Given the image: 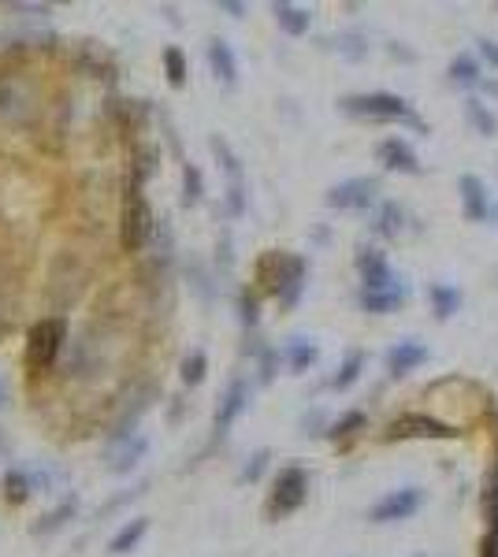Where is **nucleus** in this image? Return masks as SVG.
<instances>
[{"instance_id": "nucleus-26", "label": "nucleus", "mask_w": 498, "mask_h": 557, "mask_svg": "<svg viewBox=\"0 0 498 557\" xmlns=\"http://www.w3.org/2000/svg\"><path fill=\"white\" fill-rule=\"evenodd\" d=\"M287 361H290V368H294V372H305V368L316 361V346L309 342V338H290Z\"/></svg>"}, {"instance_id": "nucleus-14", "label": "nucleus", "mask_w": 498, "mask_h": 557, "mask_svg": "<svg viewBox=\"0 0 498 557\" xmlns=\"http://www.w3.org/2000/svg\"><path fill=\"white\" fill-rule=\"evenodd\" d=\"M424 361H428V346H420V342H398V346L387 353V372H391V376H406V372H413V368Z\"/></svg>"}, {"instance_id": "nucleus-16", "label": "nucleus", "mask_w": 498, "mask_h": 557, "mask_svg": "<svg viewBox=\"0 0 498 557\" xmlns=\"http://www.w3.org/2000/svg\"><path fill=\"white\" fill-rule=\"evenodd\" d=\"M145 446H149V442H145L142 435H138V439L112 442V450H108V472H131V468L142 461Z\"/></svg>"}, {"instance_id": "nucleus-1", "label": "nucleus", "mask_w": 498, "mask_h": 557, "mask_svg": "<svg viewBox=\"0 0 498 557\" xmlns=\"http://www.w3.org/2000/svg\"><path fill=\"white\" fill-rule=\"evenodd\" d=\"M67 350V320L64 316H41L34 320L27 331V376L30 379H45L56 372V364Z\"/></svg>"}, {"instance_id": "nucleus-29", "label": "nucleus", "mask_w": 498, "mask_h": 557, "mask_svg": "<svg viewBox=\"0 0 498 557\" xmlns=\"http://www.w3.org/2000/svg\"><path fill=\"white\" fill-rule=\"evenodd\" d=\"M205 372H209V357L205 353H190L183 361V383L186 387H197L201 379H205Z\"/></svg>"}, {"instance_id": "nucleus-31", "label": "nucleus", "mask_w": 498, "mask_h": 557, "mask_svg": "<svg viewBox=\"0 0 498 557\" xmlns=\"http://www.w3.org/2000/svg\"><path fill=\"white\" fill-rule=\"evenodd\" d=\"M469 119L476 123V130H480V134H495V130H498L495 116H491V112H484V104H480V101H469Z\"/></svg>"}, {"instance_id": "nucleus-27", "label": "nucleus", "mask_w": 498, "mask_h": 557, "mask_svg": "<svg viewBox=\"0 0 498 557\" xmlns=\"http://www.w3.org/2000/svg\"><path fill=\"white\" fill-rule=\"evenodd\" d=\"M205 194V182H201V171L194 164H183V205L194 208Z\"/></svg>"}, {"instance_id": "nucleus-5", "label": "nucleus", "mask_w": 498, "mask_h": 557, "mask_svg": "<svg viewBox=\"0 0 498 557\" xmlns=\"http://www.w3.org/2000/svg\"><path fill=\"white\" fill-rule=\"evenodd\" d=\"M212 153L220 156L223 171H227V208H231V216H242V212H246V186H242V164H238V156L231 153V145L223 142L220 134H212Z\"/></svg>"}, {"instance_id": "nucleus-6", "label": "nucleus", "mask_w": 498, "mask_h": 557, "mask_svg": "<svg viewBox=\"0 0 498 557\" xmlns=\"http://www.w3.org/2000/svg\"><path fill=\"white\" fill-rule=\"evenodd\" d=\"M387 435H391V439H454L458 431L450 428V424H443V420L409 413V416H398Z\"/></svg>"}, {"instance_id": "nucleus-36", "label": "nucleus", "mask_w": 498, "mask_h": 557, "mask_svg": "<svg viewBox=\"0 0 498 557\" xmlns=\"http://www.w3.org/2000/svg\"><path fill=\"white\" fill-rule=\"evenodd\" d=\"M4 8L15 12V15H53L49 4H4Z\"/></svg>"}, {"instance_id": "nucleus-21", "label": "nucleus", "mask_w": 498, "mask_h": 557, "mask_svg": "<svg viewBox=\"0 0 498 557\" xmlns=\"http://www.w3.org/2000/svg\"><path fill=\"white\" fill-rule=\"evenodd\" d=\"M145 532H149V517H134L127 520L116 535H112V543H108V554H131L134 546L142 543Z\"/></svg>"}, {"instance_id": "nucleus-8", "label": "nucleus", "mask_w": 498, "mask_h": 557, "mask_svg": "<svg viewBox=\"0 0 498 557\" xmlns=\"http://www.w3.org/2000/svg\"><path fill=\"white\" fill-rule=\"evenodd\" d=\"M357 268H361V279H365L368 294H376V290H398V283H394V275H391V268H387V260H383L380 249H361Z\"/></svg>"}, {"instance_id": "nucleus-24", "label": "nucleus", "mask_w": 498, "mask_h": 557, "mask_svg": "<svg viewBox=\"0 0 498 557\" xmlns=\"http://www.w3.org/2000/svg\"><path fill=\"white\" fill-rule=\"evenodd\" d=\"M406 301V290L398 286V290H376V294H368V290H361V309L368 312H387L394 309V305H402Z\"/></svg>"}, {"instance_id": "nucleus-4", "label": "nucleus", "mask_w": 498, "mask_h": 557, "mask_svg": "<svg viewBox=\"0 0 498 557\" xmlns=\"http://www.w3.org/2000/svg\"><path fill=\"white\" fill-rule=\"evenodd\" d=\"M342 108L354 112V116H368V119L409 116V101L406 97H394V93H357V97H346Z\"/></svg>"}, {"instance_id": "nucleus-40", "label": "nucleus", "mask_w": 498, "mask_h": 557, "mask_svg": "<svg viewBox=\"0 0 498 557\" xmlns=\"http://www.w3.org/2000/svg\"><path fill=\"white\" fill-rule=\"evenodd\" d=\"M4 405H8V387L0 383V409H4Z\"/></svg>"}, {"instance_id": "nucleus-3", "label": "nucleus", "mask_w": 498, "mask_h": 557, "mask_svg": "<svg viewBox=\"0 0 498 557\" xmlns=\"http://www.w3.org/2000/svg\"><path fill=\"white\" fill-rule=\"evenodd\" d=\"M305 494H309V476H305L302 468H283L276 480V491L268 498V513L272 517H287V513L302 506Z\"/></svg>"}, {"instance_id": "nucleus-2", "label": "nucleus", "mask_w": 498, "mask_h": 557, "mask_svg": "<svg viewBox=\"0 0 498 557\" xmlns=\"http://www.w3.org/2000/svg\"><path fill=\"white\" fill-rule=\"evenodd\" d=\"M149 238H153V208L145 201L142 186L127 182L123 208H119V246H123V253H142Z\"/></svg>"}, {"instance_id": "nucleus-30", "label": "nucleus", "mask_w": 498, "mask_h": 557, "mask_svg": "<svg viewBox=\"0 0 498 557\" xmlns=\"http://www.w3.org/2000/svg\"><path fill=\"white\" fill-rule=\"evenodd\" d=\"M450 78L461 82V86H472V82H480V67L472 64L469 56H458V60L450 64Z\"/></svg>"}, {"instance_id": "nucleus-34", "label": "nucleus", "mask_w": 498, "mask_h": 557, "mask_svg": "<svg viewBox=\"0 0 498 557\" xmlns=\"http://www.w3.org/2000/svg\"><path fill=\"white\" fill-rule=\"evenodd\" d=\"M268 457H272L268 450H257V454H253V461L246 465V472H242V483H257V480H261V472L268 468Z\"/></svg>"}, {"instance_id": "nucleus-22", "label": "nucleus", "mask_w": 498, "mask_h": 557, "mask_svg": "<svg viewBox=\"0 0 498 557\" xmlns=\"http://www.w3.org/2000/svg\"><path fill=\"white\" fill-rule=\"evenodd\" d=\"M487 520H491V528H487V539H484V557H498V465L491 472V483H487Z\"/></svg>"}, {"instance_id": "nucleus-39", "label": "nucleus", "mask_w": 498, "mask_h": 557, "mask_svg": "<svg viewBox=\"0 0 498 557\" xmlns=\"http://www.w3.org/2000/svg\"><path fill=\"white\" fill-rule=\"evenodd\" d=\"M480 49H484L487 64H495V67H498V41H484V45H480Z\"/></svg>"}, {"instance_id": "nucleus-17", "label": "nucleus", "mask_w": 498, "mask_h": 557, "mask_svg": "<svg viewBox=\"0 0 498 557\" xmlns=\"http://www.w3.org/2000/svg\"><path fill=\"white\" fill-rule=\"evenodd\" d=\"M0 494H4V502L8 506H27L30 494H34V480H30V472H23V468H8L4 472V480H0Z\"/></svg>"}, {"instance_id": "nucleus-25", "label": "nucleus", "mask_w": 498, "mask_h": 557, "mask_svg": "<svg viewBox=\"0 0 498 557\" xmlns=\"http://www.w3.org/2000/svg\"><path fill=\"white\" fill-rule=\"evenodd\" d=\"M432 305H435V316H439V320H446V316H454V312H458L461 294L454 290V286L435 283L432 286Z\"/></svg>"}, {"instance_id": "nucleus-15", "label": "nucleus", "mask_w": 498, "mask_h": 557, "mask_svg": "<svg viewBox=\"0 0 498 557\" xmlns=\"http://www.w3.org/2000/svg\"><path fill=\"white\" fill-rule=\"evenodd\" d=\"M209 67H212V75L220 78L223 86H235V82H238L235 52H231V45H227L223 38H212L209 41Z\"/></svg>"}, {"instance_id": "nucleus-28", "label": "nucleus", "mask_w": 498, "mask_h": 557, "mask_svg": "<svg viewBox=\"0 0 498 557\" xmlns=\"http://www.w3.org/2000/svg\"><path fill=\"white\" fill-rule=\"evenodd\" d=\"M361 368H365V353H350V357H346V364L339 368V376L331 379V387H335V390H346L357 376H361Z\"/></svg>"}, {"instance_id": "nucleus-38", "label": "nucleus", "mask_w": 498, "mask_h": 557, "mask_svg": "<svg viewBox=\"0 0 498 557\" xmlns=\"http://www.w3.org/2000/svg\"><path fill=\"white\" fill-rule=\"evenodd\" d=\"M220 8H223L227 15H235V19H242V15H246V4H235V0H223Z\"/></svg>"}, {"instance_id": "nucleus-9", "label": "nucleus", "mask_w": 498, "mask_h": 557, "mask_svg": "<svg viewBox=\"0 0 498 557\" xmlns=\"http://www.w3.org/2000/svg\"><path fill=\"white\" fill-rule=\"evenodd\" d=\"M376 190H380V182L376 179H350L331 190L328 205L331 208H368L372 205V197H376Z\"/></svg>"}, {"instance_id": "nucleus-13", "label": "nucleus", "mask_w": 498, "mask_h": 557, "mask_svg": "<svg viewBox=\"0 0 498 557\" xmlns=\"http://www.w3.org/2000/svg\"><path fill=\"white\" fill-rule=\"evenodd\" d=\"M380 164L391 171H406V175H417L420 171L417 153H413L406 142H398V138H387V142L380 145Z\"/></svg>"}, {"instance_id": "nucleus-19", "label": "nucleus", "mask_w": 498, "mask_h": 557, "mask_svg": "<svg viewBox=\"0 0 498 557\" xmlns=\"http://www.w3.org/2000/svg\"><path fill=\"white\" fill-rule=\"evenodd\" d=\"M461 197H465V216L472 223L487 220V194H484V182L476 179V175H461Z\"/></svg>"}, {"instance_id": "nucleus-7", "label": "nucleus", "mask_w": 498, "mask_h": 557, "mask_svg": "<svg viewBox=\"0 0 498 557\" xmlns=\"http://www.w3.org/2000/svg\"><path fill=\"white\" fill-rule=\"evenodd\" d=\"M417 506H420V491H417V487H402V491L387 494V498H383L380 506L372 509L368 517L376 520V524H394V520L413 517V513H417Z\"/></svg>"}, {"instance_id": "nucleus-11", "label": "nucleus", "mask_w": 498, "mask_h": 557, "mask_svg": "<svg viewBox=\"0 0 498 557\" xmlns=\"http://www.w3.org/2000/svg\"><path fill=\"white\" fill-rule=\"evenodd\" d=\"M75 71L93 75V78H112L116 75V64H112V56L101 52L97 41H86V45H79V52H75Z\"/></svg>"}, {"instance_id": "nucleus-35", "label": "nucleus", "mask_w": 498, "mask_h": 557, "mask_svg": "<svg viewBox=\"0 0 498 557\" xmlns=\"http://www.w3.org/2000/svg\"><path fill=\"white\" fill-rule=\"evenodd\" d=\"M238 305H242V324L246 327L257 324V298H253L249 290H242V301H238Z\"/></svg>"}, {"instance_id": "nucleus-18", "label": "nucleus", "mask_w": 498, "mask_h": 557, "mask_svg": "<svg viewBox=\"0 0 498 557\" xmlns=\"http://www.w3.org/2000/svg\"><path fill=\"white\" fill-rule=\"evenodd\" d=\"M75 513H79V502H75V494H67L60 506L49 509L45 517L30 524V535H53V532H60V528H64V524L75 517Z\"/></svg>"}, {"instance_id": "nucleus-12", "label": "nucleus", "mask_w": 498, "mask_h": 557, "mask_svg": "<svg viewBox=\"0 0 498 557\" xmlns=\"http://www.w3.org/2000/svg\"><path fill=\"white\" fill-rule=\"evenodd\" d=\"M302 286H305V260L302 257H287L283 260V279H279L276 298L283 309H290L294 301L302 298Z\"/></svg>"}, {"instance_id": "nucleus-20", "label": "nucleus", "mask_w": 498, "mask_h": 557, "mask_svg": "<svg viewBox=\"0 0 498 557\" xmlns=\"http://www.w3.org/2000/svg\"><path fill=\"white\" fill-rule=\"evenodd\" d=\"M272 15H276V23L287 30L290 38H302L305 30H309V23H313V15L305 12V8H298V4H287V0L272 4Z\"/></svg>"}, {"instance_id": "nucleus-37", "label": "nucleus", "mask_w": 498, "mask_h": 557, "mask_svg": "<svg viewBox=\"0 0 498 557\" xmlns=\"http://www.w3.org/2000/svg\"><path fill=\"white\" fill-rule=\"evenodd\" d=\"M272 376H276V353H264L261 357V379L268 383Z\"/></svg>"}, {"instance_id": "nucleus-32", "label": "nucleus", "mask_w": 498, "mask_h": 557, "mask_svg": "<svg viewBox=\"0 0 498 557\" xmlns=\"http://www.w3.org/2000/svg\"><path fill=\"white\" fill-rule=\"evenodd\" d=\"M398 227H402V212H398V205H383L380 223H376V231L391 238V234H398Z\"/></svg>"}, {"instance_id": "nucleus-33", "label": "nucleus", "mask_w": 498, "mask_h": 557, "mask_svg": "<svg viewBox=\"0 0 498 557\" xmlns=\"http://www.w3.org/2000/svg\"><path fill=\"white\" fill-rule=\"evenodd\" d=\"M357 428H365V413H350V416H342L339 424L331 428V439H350Z\"/></svg>"}, {"instance_id": "nucleus-10", "label": "nucleus", "mask_w": 498, "mask_h": 557, "mask_svg": "<svg viewBox=\"0 0 498 557\" xmlns=\"http://www.w3.org/2000/svg\"><path fill=\"white\" fill-rule=\"evenodd\" d=\"M246 398H249L246 379H231V387H227V394L220 398V409H216V435H223V431L235 424L238 413L246 409Z\"/></svg>"}, {"instance_id": "nucleus-23", "label": "nucleus", "mask_w": 498, "mask_h": 557, "mask_svg": "<svg viewBox=\"0 0 498 557\" xmlns=\"http://www.w3.org/2000/svg\"><path fill=\"white\" fill-rule=\"evenodd\" d=\"M164 75H168V86H175V90H183L186 86L190 67H186V56L179 45H168V49H164Z\"/></svg>"}]
</instances>
